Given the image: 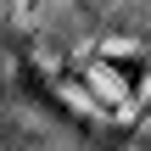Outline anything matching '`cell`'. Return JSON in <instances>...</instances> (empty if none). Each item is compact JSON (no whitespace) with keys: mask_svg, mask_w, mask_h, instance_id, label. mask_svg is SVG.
Segmentation results:
<instances>
[]
</instances>
